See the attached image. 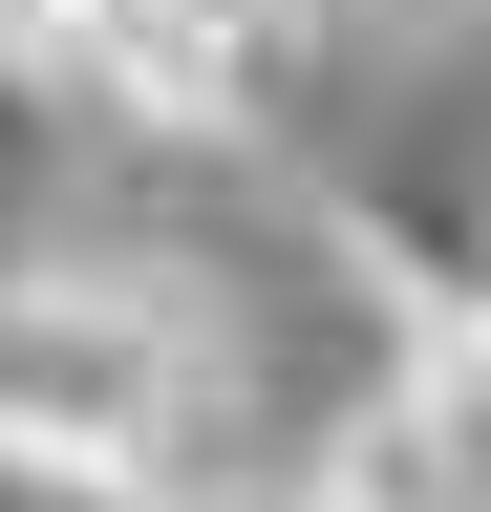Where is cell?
Segmentation results:
<instances>
[{
	"instance_id": "cell-1",
	"label": "cell",
	"mask_w": 491,
	"mask_h": 512,
	"mask_svg": "<svg viewBox=\"0 0 491 512\" xmlns=\"http://www.w3.org/2000/svg\"><path fill=\"white\" fill-rule=\"evenodd\" d=\"M0 470L43 512H193L235 470V320L129 235L0 256Z\"/></svg>"
},
{
	"instance_id": "cell-2",
	"label": "cell",
	"mask_w": 491,
	"mask_h": 512,
	"mask_svg": "<svg viewBox=\"0 0 491 512\" xmlns=\"http://www.w3.org/2000/svg\"><path fill=\"white\" fill-rule=\"evenodd\" d=\"M0 64L43 107H129V128H278L299 0H0Z\"/></svg>"
},
{
	"instance_id": "cell-3",
	"label": "cell",
	"mask_w": 491,
	"mask_h": 512,
	"mask_svg": "<svg viewBox=\"0 0 491 512\" xmlns=\"http://www.w3.org/2000/svg\"><path fill=\"white\" fill-rule=\"evenodd\" d=\"M299 512H491V320H406Z\"/></svg>"
},
{
	"instance_id": "cell-4",
	"label": "cell",
	"mask_w": 491,
	"mask_h": 512,
	"mask_svg": "<svg viewBox=\"0 0 491 512\" xmlns=\"http://www.w3.org/2000/svg\"><path fill=\"white\" fill-rule=\"evenodd\" d=\"M193 512H299V491H193Z\"/></svg>"
},
{
	"instance_id": "cell-5",
	"label": "cell",
	"mask_w": 491,
	"mask_h": 512,
	"mask_svg": "<svg viewBox=\"0 0 491 512\" xmlns=\"http://www.w3.org/2000/svg\"><path fill=\"white\" fill-rule=\"evenodd\" d=\"M0 512H43V491H22V470H0Z\"/></svg>"
}]
</instances>
